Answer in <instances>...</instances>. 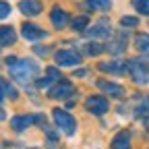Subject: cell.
<instances>
[{
	"instance_id": "cell-4",
	"label": "cell",
	"mask_w": 149,
	"mask_h": 149,
	"mask_svg": "<svg viewBox=\"0 0 149 149\" xmlns=\"http://www.w3.org/2000/svg\"><path fill=\"white\" fill-rule=\"evenodd\" d=\"M74 93V85L70 83V81H56L52 87H50V91H48V97H52V100H66V97H70Z\"/></svg>"
},
{
	"instance_id": "cell-7",
	"label": "cell",
	"mask_w": 149,
	"mask_h": 149,
	"mask_svg": "<svg viewBox=\"0 0 149 149\" xmlns=\"http://www.w3.org/2000/svg\"><path fill=\"white\" fill-rule=\"evenodd\" d=\"M85 108L91 112V114L102 116V114H106V112L110 110V104H108V100H106V97H102V95H91V97H87Z\"/></svg>"
},
{
	"instance_id": "cell-30",
	"label": "cell",
	"mask_w": 149,
	"mask_h": 149,
	"mask_svg": "<svg viewBox=\"0 0 149 149\" xmlns=\"http://www.w3.org/2000/svg\"><path fill=\"white\" fill-rule=\"evenodd\" d=\"M145 128L149 130V116H145Z\"/></svg>"
},
{
	"instance_id": "cell-10",
	"label": "cell",
	"mask_w": 149,
	"mask_h": 149,
	"mask_svg": "<svg viewBox=\"0 0 149 149\" xmlns=\"http://www.w3.org/2000/svg\"><path fill=\"white\" fill-rule=\"evenodd\" d=\"M50 21H52V25H54L56 29H62V27H66V25H68L70 17H68V13H66L64 8L54 6V8H52V13H50Z\"/></svg>"
},
{
	"instance_id": "cell-12",
	"label": "cell",
	"mask_w": 149,
	"mask_h": 149,
	"mask_svg": "<svg viewBox=\"0 0 149 149\" xmlns=\"http://www.w3.org/2000/svg\"><path fill=\"white\" fill-rule=\"evenodd\" d=\"M100 70L112 72V74H124V72H128V66L122 60H110V62H102L100 64Z\"/></svg>"
},
{
	"instance_id": "cell-2",
	"label": "cell",
	"mask_w": 149,
	"mask_h": 149,
	"mask_svg": "<svg viewBox=\"0 0 149 149\" xmlns=\"http://www.w3.org/2000/svg\"><path fill=\"white\" fill-rule=\"evenodd\" d=\"M126 66H128V74H130V79H133L135 85L143 87L149 83V66L147 62H143L141 58H130L126 60Z\"/></svg>"
},
{
	"instance_id": "cell-15",
	"label": "cell",
	"mask_w": 149,
	"mask_h": 149,
	"mask_svg": "<svg viewBox=\"0 0 149 149\" xmlns=\"http://www.w3.org/2000/svg\"><path fill=\"white\" fill-rule=\"evenodd\" d=\"M15 42H17V33H15V29L8 27V25H2V27H0V44L6 48V46H13Z\"/></svg>"
},
{
	"instance_id": "cell-22",
	"label": "cell",
	"mask_w": 149,
	"mask_h": 149,
	"mask_svg": "<svg viewBox=\"0 0 149 149\" xmlns=\"http://www.w3.org/2000/svg\"><path fill=\"white\" fill-rule=\"evenodd\" d=\"M120 25H122L124 29H133V27L139 25V19H137V17H126V15H124V17L120 19Z\"/></svg>"
},
{
	"instance_id": "cell-1",
	"label": "cell",
	"mask_w": 149,
	"mask_h": 149,
	"mask_svg": "<svg viewBox=\"0 0 149 149\" xmlns=\"http://www.w3.org/2000/svg\"><path fill=\"white\" fill-rule=\"evenodd\" d=\"M10 74L23 85H29L37 74H40V66L33 60H19L15 66H10Z\"/></svg>"
},
{
	"instance_id": "cell-13",
	"label": "cell",
	"mask_w": 149,
	"mask_h": 149,
	"mask_svg": "<svg viewBox=\"0 0 149 149\" xmlns=\"http://www.w3.org/2000/svg\"><path fill=\"white\" fill-rule=\"evenodd\" d=\"M97 89L106 91L110 97H120L124 93V87L118 85V83H110V81H97Z\"/></svg>"
},
{
	"instance_id": "cell-11",
	"label": "cell",
	"mask_w": 149,
	"mask_h": 149,
	"mask_svg": "<svg viewBox=\"0 0 149 149\" xmlns=\"http://www.w3.org/2000/svg\"><path fill=\"white\" fill-rule=\"evenodd\" d=\"M31 122H35V114H19V116L10 118V126H13V130H17V133L25 130Z\"/></svg>"
},
{
	"instance_id": "cell-27",
	"label": "cell",
	"mask_w": 149,
	"mask_h": 149,
	"mask_svg": "<svg viewBox=\"0 0 149 149\" xmlns=\"http://www.w3.org/2000/svg\"><path fill=\"white\" fill-rule=\"evenodd\" d=\"M33 52H35L37 56H48V54H50L52 50H50L48 46H46V48H40V46H35V48H33Z\"/></svg>"
},
{
	"instance_id": "cell-14",
	"label": "cell",
	"mask_w": 149,
	"mask_h": 149,
	"mask_svg": "<svg viewBox=\"0 0 149 149\" xmlns=\"http://www.w3.org/2000/svg\"><path fill=\"white\" fill-rule=\"evenodd\" d=\"M112 149H130V133L128 130H120L112 139Z\"/></svg>"
},
{
	"instance_id": "cell-21",
	"label": "cell",
	"mask_w": 149,
	"mask_h": 149,
	"mask_svg": "<svg viewBox=\"0 0 149 149\" xmlns=\"http://www.w3.org/2000/svg\"><path fill=\"white\" fill-rule=\"evenodd\" d=\"M87 25H89V19H87L85 15L72 19V29H74V31H87Z\"/></svg>"
},
{
	"instance_id": "cell-3",
	"label": "cell",
	"mask_w": 149,
	"mask_h": 149,
	"mask_svg": "<svg viewBox=\"0 0 149 149\" xmlns=\"http://www.w3.org/2000/svg\"><path fill=\"white\" fill-rule=\"evenodd\" d=\"M52 116H54V122H56V126H58L64 135H68V137H72L74 135V130H77V122H74V118L68 114L66 110H60V108H56L54 112H52Z\"/></svg>"
},
{
	"instance_id": "cell-26",
	"label": "cell",
	"mask_w": 149,
	"mask_h": 149,
	"mask_svg": "<svg viewBox=\"0 0 149 149\" xmlns=\"http://www.w3.org/2000/svg\"><path fill=\"white\" fill-rule=\"evenodd\" d=\"M0 8H2V10H0V17H2V19H6V17L10 15V4H8V2H2V4H0Z\"/></svg>"
},
{
	"instance_id": "cell-16",
	"label": "cell",
	"mask_w": 149,
	"mask_h": 149,
	"mask_svg": "<svg viewBox=\"0 0 149 149\" xmlns=\"http://www.w3.org/2000/svg\"><path fill=\"white\" fill-rule=\"evenodd\" d=\"M106 50H108L110 54H122V52L126 50V37L118 33V35L114 37V42H110V44H108Z\"/></svg>"
},
{
	"instance_id": "cell-8",
	"label": "cell",
	"mask_w": 149,
	"mask_h": 149,
	"mask_svg": "<svg viewBox=\"0 0 149 149\" xmlns=\"http://www.w3.org/2000/svg\"><path fill=\"white\" fill-rule=\"evenodd\" d=\"M87 35L91 37V40H108V37L112 35V29H110V23L108 21H100L95 23L91 29H87Z\"/></svg>"
},
{
	"instance_id": "cell-24",
	"label": "cell",
	"mask_w": 149,
	"mask_h": 149,
	"mask_svg": "<svg viewBox=\"0 0 149 149\" xmlns=\"http://www.w3.org/2000/svg\"><path fill=\"white\" fill-rule=\"evenodd\" d=\"M135 114H137V116H143V114H145V116H149V97H145V100H143V104L135 110Z\"/></svg>"
},
{
	"instance_id": "cell-5",
	"label": "cell",
	"mask_w": 149,
	"mask_h": 149,
	"mask_svg": "<svg viewBox=\"0 0 149 149\" xmlns=\"http://www.w3.org/2000/svg\"><path fill=\"white\" fill-rule=\"evenodd\" d=\"M54 60L58 66H79L83 58L77 50H58L54 56Z\"/></svg>"
},
{
	"instance_id": "cell-19",
	"label": "cell",
	"mask_w": 149,
	"mask_h": 149,
	"mask_svg": "<svg viewBox=\"0 0 149 149\" xmlns=\"http://www.w3.org/2000/svg\"><path fill=\"white\" fill-rule=\"evenodd\" d=\"M0 85H2V100H4V97H10V100L15 102V100L19 97L17 89H15V87H13V85H10L6 79H2V81H0Z\"/></svg>"
},
{
	"instance_id": "cell-29",
	"label": "cell",
	"mask_w": 149,
	"mask_h": 149,
	"mask_svg": "<svg viewBox=\"0 0 149 149\" xmlns=\"http://www.w3.org/2000/svg\"><path fill=\"white\" fill-rule=\"evenodd\" d=\"M85 74H87V70H85V68H81V70L74 72V77H85Z\"/></svg>"
},
{
	"instance_id": "cell-25",
	"label": "cell",
	"mask_w": 149,
	"mask_h": 149,
	"mask_svg": "<svg viewBox=\"0 0 149 149\" xmlns=\"http://www.w3.org/2000/svg\"><path fill=\"white\" fill-rule=\"evenodd\" d=\"M46 74H48L52 81H60V70H58V68H54V66L46 68Z\"/></svg>"
},
{
	"instance_id": "cell-28",
	"label": "cell",
	"mask_w": 149,
	"mask_h": 149,
	"mask_svg": "<svg viewBox=\"0 0 149 149\" xmlns=\"http://www.w3.org/2000/svg\"><path fill=\"white\" fill-rule=\"evenodd\" d=\"M4 62H6V66L10 68V66H15V64L19 62V58H17V56H6V58H4Z\"/></svg>"
},
{
	"instance_id": "cell-23",
	"label": "cell",
	"mask_w": 149,
	"mask_h": 149,
	"mask_svg": "<svg viewBox=\"0 0 149 149\" xmlns=\"http://www.w3.org/2000/svg\"><path fill=\"white\" fill-rule=\"evenodd\" d=\"M104 50H106V48H104V46H100V44H95V42L87 46V54H89V56H100Z\"/></svg>"
},
{
	"instance_id": "cell-18",
	"label": "cell",
	"mask_w": 149,
	"mask_h": 149,
	"mask_svg": "<svg viewBox=\"0 0 149 149\" xmlns=\"http://www.w3.org/2000/svg\"><path fill=\"white\" fill-rule=\"evenodd\" d=\"M85 2H87L89 10H102V13H106V10L112 8V0H85Z\"/></svg>"
},
{
	"instance_id": "cell-6",
	"label": "cell",
	"mask_w": 149,
	"mask_h": 149,
	"mask_svg": "<svg viewBox=\"0 0 149 149\" xmlns=\"http://www.w3.org/2000/svg\"><path fill=\"white\" fill-rule=\"evenodd\" d=\"M21 35L27 42H40L48 37V31H44L42 27H37L35 23H23L21 25Z\"/></svg>"
},
{
	"instance_id": "cell-20",
	"label": "cell",
	"mask_w": 149,
	"mask_h": 149,
	"mask_svg": "<svg viewBox=\"0 0 149 149\" xmlns=\"http://www.w3.org/2000/svg\"><path fill=\"white\" fill-rule=\"evenodd\" d=\"M133 8L143 17H149V0H133Z\"/></svg>"
},
{
	"instance_id": "cell-17",
	"label": "cell",
	"mask_w": 149,
	"mask_h": 149,
	"mask_svg": "<svg viewBox=\"0 0 149 149\" xmlns=\"http://www.w3.org/2000/svg\"><path fill=\"white\" fill-rule=\"evenodd\" d=\"M135 46H137V50L145 56V58H149V35L147 33H139L135 37Z\"/></svg>"
},
{
	"instance_id": "cell-9",
	"label": "cell",
	"mask_w": 149,
	"mask_h": 149,
	"mask_svg": "<svg viewBox=\"0 0 149 149\" xmlns=\"http://www.w3.org/2000/svg\"><path fill=\"white\" fill-rule=\"evenodd\" d=\"M42 8H44L42 0H21V2H19V10L25 17H37L42 13Z\"/></svg>"
}]
</instances>
